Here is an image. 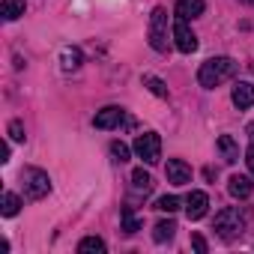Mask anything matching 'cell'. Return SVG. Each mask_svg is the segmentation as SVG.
I'll list each match as a JSON object with an SVG mask.
<instances>
[{
    "instance_id": "17",
    "label": "cell",
    "mask_w": 254,
    "mask_h": 254,
    "mask_svg": "<svg viewBox=\"0 0 254 254\" xmlns=\"http://www.w3.org/2000/svg\"><path fill=\"white\" fill-rule=\"evenodd\" d=\"M78 251H81V254H102V251H105V242H102L99 236H84V239L78 242Z\"/></svg>"
},
{
    "instance_id": "25",
    "label": "cell",
    "mask_w": 254,
    "mask_h": 254,
    "mask_svg": "<svg viewBox=\"0 0 254 254\" xmlns=\"http://www.w3.org/2000/svg\"><path fill=\"white\" fill-rule=\"evenodd\" d=\"M191 245H194V251H200V254H206V239H203L200 233H191Z\"/></svg>"
},
{
    "instance_id": "8",
    "label": "cell",
    "mask_w": 254,
    "mask_h": 254,
    "mask_svg": "<svg viewBox=\"0 0 254 254\" xmlns=\"http://www.w3.org/2000/svg\"><path fill=\"white\" fill-rule=\"evenodd\" d=\"M206 209H209L206 191H191V194L186 197V215H189V221H200V218L206 215Z\"/></svg>"
},
{
    "instance_id": "1",
    "label": "cell",
    "mask_w": 254,
    "mask_h": 254,
    "mask_svg": "<svg viewBox=\"0 0 254 254\" xmlns=\"http://www.w3.org/2000/svg\"><path fill=\"white\" fill-rule=\"evenodd\" d=\"M233 75H236V63L230 57H212V60L200 63V69H197V81L206 90H215L218 84H224Z\"/></svg>"
},
{
    "instance_id": "4",
    "label": "cell",
    "mask_w": 254,
    "mask_h": 254,
    "mask_svg": "<svg viewBox=\"0 0 254 254\" xmlns=\"http://www.w3.org/2000/svg\"><path fill=\"white\" fill-rule=\"evenodd\" d=\"M147 39H150V45L156 48V51H168V12L162 9V6H156L153 9V15H150V30H147Z\"/></svg>"
},
{
    "instance_id": "13",
    "label": "cell",
    "mask_w": 254,
    "mask_h": 254,
    "mask_svg": "<svg viewBox=\"0 0 254 254\" xmlns=\"http://www.w3.org/2000/svg\"><path fill=\"white\" fill-rule=\"evenodd\" d=\"M0 15L6 21H15L24 15V0H3V6H0Z\"/></svg>"
},
{
    "instance_id": "26",
    "label": "cell",
    "mask_w": 254,
    "mask_h": 254,
    "mask_svg": "<svg viewBox=\"0 0 254 254\" xmlns=\"http://www.w3.org/2000/svg\"><path fill=\"white\" fill-rule=\"evenodd\" d=\"M245 162H248V171H251V177H254V144L248 147V153H245Z\"/></svg>"
},
{
    "instance_id": "7",
    "label": "cell",
    "mask_w": 254,
    "mask_h": 254,
    "mask_svg": "<svg viewBox=\"0 0 254 254\" xmlns=\"http://www.w3.org/2000/svg\"><path fill=\"white\" fill-rule=\"evenodd\" d=\"M120 123H126V111L117 108V105H108V108H102V111L93 117V126H96V129H114V126H120Z\"/></svg>"
},
{
    "instance_id": "15",
    "label": "cell",
    "mask_w": 254,
    "mask_h": 254,
    "mask_svg": "<svg viewBox=\"0 0 254 254\" xmlns=\"http://www.w3.org/2000/svg\"><path fill=\"white\" fill-rule=\"evenodd\" d=\"M174 233H177V224H174V221H159V224L153 227V239H156V242H171Z\"/></svg>"
},
{
    "instance_id": "24",
    "label": "cell",
    "mask_w": 254,
    "mask_h": 254,
    "mask_svg": "<svg viewBox=\"0 0 254 254\" xmlns=\"http://www.w3.org/2000/svg\"><path fill=\"white\" fill-rule=\"evenodd\" d=\"M9 138L12 141H24V126H21V120H12L9 123Z\"/></svg>"
},
{
    "instance_id": "20",
    "label": "cell",
    "mask_w": 254,
    "mask_h": 254,
    "mask_svg": "<svg viewBox=\"0 0 254 254\" xmlns=\"http://www.w3.org/2000/svg\"><path fill=\"white\" fill-rule=\"evenodd\" d=\"M123 230L126 233H138L141 230V221L132 215V206H123Z\"/></svg>"
},
{
    "instance_id": "18",
    "label": "cell",
    "mask_w": 254,
    "mask_h": 254,
    "mask_svg": "<svg viewBox=\"0 0 254 254\" xmlns=\"http://www.w3.org/2000/svg\"><path fill=\"white\" fill-rule=\"evenodd\" d=\"M218 147H221V153H224V162H236V159H239V147L233 144L230 135H221V138H218Z\"/></svg>"
},
{
    "instance_id": "14",
    "label": "cell",
    "mask_w": 254,
    "mask_h": 254,
    "mask_svg": "<svg viewBox=\"0 0 254 254\" xmlns=\"http://www.w3.org/2000/svg\"><path fill=\"white\" fill-rule=\"evenodd\" d=\"M132 189H135V191H144V194H147V191L153 189V177H150V174H147L144 168L132 171Z\"/></svg>"
},
{
    "instance_id": "28",
    "label": "cell",
    "mask_w": 254,
    "mask_h": 254,
    "mask_svg": "<svg viewBox=\"0 0 254 254\" xmlns=\"http://www.w3.org/2000/svg\"><path fill=\"white\" fill-rule=\"evenodd\" d=\"M242 3H248V6H251V3H254V0H242Z\"/></svg>"
},
{
    "instance_id": "9",
    "label": "cell",
    "mask_w": 254,
    "mask_h": 254,
    "mask_svg": "<svg viewBox=\"0 0 254 254\" xmlns=\"http://www.w3.org/2000/svg\"><path fill=\"white\" fill-rule=\"evenodd\" d=\"M230 99H233V105H236L239 111L254 108V84H248V81H236V84H233Z\"/></svg>"
},
{
    "instance_id": "22",
    "label": "cell",
    "mask_w": 254,
    "mask_h": 254,
    "mask_svg": "<svg viewBox=\"0 0 254 254\" xmlns=\"http://www.w3.org/2000/svg\"><path fill=\"white\" fill-rule=\"evenodd\" d=\"M144 84H147L156 96H162V99L168 96V87H165V81H162V78H156V75H144Z\"/></svg>"
},
{
    "instance_id": "16",
    "label": "cell",
    "mask_w": 254,
    "mask_h": 254,
    "mask_svg": "<svg viewBox=\"0 0 254 254\" xmlns=\"http://www.w3.org/2000/svg\"><path fill=\"white\" fill-rule=\"evenodd\" d=\"M18 209H21V197H18V194H12V191H6V194H3V200H0V212H3L6 218H12Z\"/></svg>"
},
{
    "instance_id": "19",
    "label": "cell",
    "mask_w": 254,
    "mask_h": 254,
    "mask_svg": "<svg viewBox=\"0 0 254 254\" xmlns=\"http://www.w3.org/2000/svg\"><path fill=\"white\" fill-rule=\"evenodd\" d=\"M60 60H63V69H66V72H72V69H78V66H81V51H78V48H63Z\"/></svg>"
},
{
    "instance_id": "27",
    "label": "cell",
    "mask_w": 254,
    "mask_h": 254,
    "mask_svg": "<svg viewBox=\"0 0 254 254\" xmlns=\"http://www.w3.org/2000/svg\"><path fill=\"white\" fill-rule=\"evenodd\" d=\"M248 135H251V144H254V126H248Z\"/></svg>"
},
{
    "instance_id": "3",
    "label": "cell",
    "mask_w": 254,
    "mask_h": 254,
    "mask_svg": "<svg viewBox=\"0 0 254 254\" xmlns=\"http://www.w3.org/2000/svg\"><path fill=\"white\" fill-rule=\"evenodd\" d=\"M21 183H24V197H27V200H42V197L51 191V180H48V174L39 171V168L21 171Z\"/></svg>"
},
{
    "instance_id": "10",
    "label": "cell",
    "mask_w": 254,
    "mask_h": 254,
    "mask_svg": "<svg viewBox=\"0 0 254 254\" xmlns=\"http://www.w3.org/2000/svg\"><path fill=\"white\" fill-rule=\"evenodd\" d=\"M165 174H168V183H174V186H186V183H191V168H189L183 159H171L168 168H165Z\"/></svg>"
},
{
    "instance_id": "23",
    "label": "cell",
    "mask_w": 254,
    "mask_h": 254,
    "mask_svg": "<svg viewBox=\"0 0 254 254\" xmlns=\"http://www.w3.org/2000/svg\"><path fill=\"white\" fill-rule=\"evenodd\" d=\"M111 156H114V162H120V165L129 162V147H126L123 141H114V144H111Z\"/></svg>"
},
{
    "instance_id": "11",
    "label": "cell",
    "mask_w": 254,
    "mask_h": 254,
    "mask_svg": "<svg viewBox=\"0 0 254 254\" xmlns=\"http://www.w3.org/2000/svg\"><path fill=\"white\" fill-rule=\"evenodd\" d=\"M251 189H254V183H251V177H245V174H233V177L227 180V191H230L233 197H239V200H245V197L251 194Z\"/></svg>"
},
{
    "instance_id": "12",
    "label": "cell",
    "mask_w": 254,
    "mask_h": 254,
    "mask_svg": "<svg viewBox=\"0 0 254 254\" xmlns=\"http://www.w3.org/2000/svg\"><path fill=\"white\" fill-rule=\"evenodd\" d=\"M203 15V0H177V18H197Z\"/></svg>"
},
{
    "instance_id": "21",
    "label": "cell",
    "mask_w": 254,
    "mask_h": 254,
    "mask_svg": "<svg viewBox=\"0 0 254 254\" xmlns=\"http://www.w3.org/2000/svg\"><path fill=\"white\" fill-rule=\"evenodd\" d=\"M156 209H159V212H177V209H180V197L165 194V197H159V200H156Z\"/></svg>"
},
{
    "instance_id": "5",
    "label": "cell",
    "mask_w": 254,
    "mask_h": 254,
    "mask_svg": "<svg viewBox=\"0 0 254 254\" xmlns=\"http://www.w3.org/2000/svg\"><path fill=\"white\" fill-rule=\"evenodd\" d=\"M135 153H138V159H144L147 165H156V162L162 159V138H159L156 132L141 135V138L135 141Z\"/></svg>"
},
{
    "instance_id": "2",
    "label": "cell",
    "mask_w": 254,
    "mask_h": 254,
    "mask_svg": "<svg viewBox=\"0 0 254 254\" xmlns=\"http://www.w3.org/2000/svg\"><path fill=\"white\" fill-rule=\"evenodd\" d=\"M245 224H248V215L245 212H239L236 206H227V209H221L218 215H215V233L221 236V239H236L242 230H245Z\"/></svg>"
},
{
    "instance_id": "6",
    "label": "cell",
    "mask_w": 254,
    "mask_h": 254,
    "mask_svg": "<svg viewBox=\"0 0 254 254\" xmlns=\"http://www.w3.org/2000/svg\"><path fill=\"white\" fill-rule=\"evenodd\" d=\"M171 33H174V45H177L183 54L197 51V36L191 33V27L186 24V18H177V21H174V27H171Z\"/></svg>"
}]
</instances>
